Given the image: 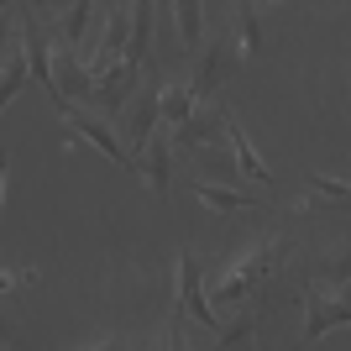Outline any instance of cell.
<instances>
[{"label":"cell","mask_w":351,"mask_h":351,"mask_svg":"<svg viewBox=\"0 0 351 351\" xmlns=\"http://www.w3.org/2000/svg\"><path fill=\"white\" fill-rule=\"evenodd\" d=\"M194 194H199L215 215H236V210H263L267 205V194H257V189H226V184H194Z\"/></svg>","instance_id":"cell-13"},{"label":"cell","mask_w":351,"mask_h":351,"mask_svg":"<svg viewBox=\"0 0 351 351\" xmlns=\"http://www.w3.org/2000/svg\"><path fill=\"white\" fill-rule=\"evenodd\" d=\"M168 16L178 21V43L189 53H199V43H205V5L199 0H178V5H168Z\"/></svg>","instance_id":"cell-17"},{"label":"cell","mask_w":351,"mask_h":351,"mask_svg":"<svg viewBox=\"0 0 351 351\" xmlns=\"http://www.w3.org/2000/svg\"><path fill=\"white\" fill-rule=\"evenodd\" d=\"M95 16V5L89 0H73L69 11H63V27H58V43H69V47H79V37H84V21Z\"/></svg>","instance_id":"cell-21"},{"label":"cell","mask_w":351,"mask_h":351,"mask_svg":"<svg viewBox=\"0 0 351 351\" xmlns=\"http://www.w3.org/2000/svg\"><path fill=\"white\" fill-rule=\"evenodd\" d=\"M63 136H69V142H95L105 158H116L121 168H136L132 147L121 142V126H110V116H95L84 105H69V110H63Z\"/></svg>","instance_id":"cell-3"},{"label":"cell","mask_w":351,"mask_h":351,"mask_svg":"<svg viewBox=\"0 0 351 351\" xmlns=\"http://www.w3.org/2000/svg\"><path fill=\"white\" fill-rule=\"evenodd\" d=\"M158 116H162V89H136V100L121 110V142L147 147L158 136Z\"/></svg>","instance_id":"cell-8"},{"label":"cell","mask_w":351,"mask_h":351,"mask_svg":"<svg viewBox=\"0 0 351 351\" xmlns=\"http://www.w3.org/2000/svg\"><path fill=\"white\" fill-rule=\"evenodd\" d=\"M32 73V58H27V47L11 43V53H5V79H0V95L5 100H16V89H21V79Z\"/></svg>","instance_id":"cell-20"},{"label":"cell","mask_w":351,"mask_h":351,"mask_svg":"<svg viewBox=\"0 0 351 351\" xmlns=\"http://www.w3.org/2000/svg\"><path fill=\"white\" fill-rule=\"evenodd\" d=\"M173 304H178V315H184V320L215 330V341H220L226 320L210 309V293H205V283H199V257H194V252H178V299H173Z\"/></svg>","instance_id":"cell-4"},{"label":"cell","mask_w":351,"mask_h":351,"mask_svg":"<svg viewBox=\"0 0 351 351\" xmlns=\"http://www.w3.org/2000/svg\"><path fill=\"white\" fill-rule=\"evenodd\" d=\"M136 84H142V69L121 63V69H110L105 79H95V105H100L105 116H121V110L136 100Z\"/></svg>","instance_id":"cell-9"},{"label":"cell","mask_w":351,"mask_h":351,"mask_svg":"<svg viewBox=\"0 0 351 351\" xmlns=\"http://www.w3.org/2000/svg\"><path fill=\"white\" fill-rule=\"evenodd\" d=\"M168 142H173V152L220 147V142H226V110H220V105H199L184 126H173V132H168Z\"/></svg>","instance_id":"cell-6"},{"label":"cell","mask_w":351,"mask_h":351,"mask_svg":"<svg viewBox=\"0 0 351 351\" xmlns=\"http://www.w3.org/2000/svg\"><path fill=\"white\" fill-rule=\"evenodd\" d=\"M32 278H37V273H32V267H21V273H16V267H11V273H5V293H16V289H27Z\"/></svg>","instance_id":"cell-22"},{"label":"cell","mask_w":351,"mask_h":351,"mask_svg":"<svg viewBox=\"0 0 351 351\" xmlns=\"http://www.w3.org/2000/svg\"><path fill=\"white\" fill-rule=\"evenodd\" d=\"M152 21H158V5L152 0H136L132 5V47H126V63L147 69V53H152Z\"/></svg>","instance_id":"cell-16"},{"label":"cell","mask_w":351,"mask_h":351,"mask_svg":"<svg viewBox=\"0 0 351 351\" xmlns=\"http://www.w3.org/2000/svg\"><path fill=\"white\" fill-rule=\"evenodd\" d=\"M220 147H226V142H220ZM220 147H199V152H194L199 168H205L199 184H226V189H231L236 178H241V168H236V158H231V152H220Z\"/></svg>","instance_id":"cell-18"},{"label":"cell","mask_w":351,"mask_h":351,"mask_svg":"<svg viewBox=\"0 0 351 351\" xmlns=\"http://www.w3.org/2000/svg\"><path fill=\"white\" fill-rule=\"evenodd\" d=\"M194 351H215V346H194Z\"/></svg>","instance_id":"cell-24"},{"label":"cell","mask_w":351,"mask_h":351,"mask_svg":"<svg viewBox=\"0 0 351 351\" xmlns=\"http://www.w3.org/2000/svg\"><path fill=\"white\" fill-rule=\"evenodd\" d=\"M226 142H231V158H236V168H241V178H247V184H257V189H267V184H273V168L252 152L247 132H241V121H236L231 110H226Z\"/></svg>","instance_id":"cell-10"},{"label":"cell","mask_w":351,"mask_h":351,"mask_svg":"<svg viewBox=\"0 0 351 351\" xmlns=\"http://www.w3.org/2000/svg\"><path fill=\"white\" fill-rule=\"evenodd\" d=\"M309 283H315V289H351V247L320 252L315 267H309Z\"/></svg>","instance_id":"cell-15"},{"label":"cell","mask_w":351,"mask_h":351,"mask_svg":"<svg viewBox=\"0 0 351 351\" xmlns=\"http://www.w3.org/2000/svg\"><path fill=\"white\" fill-rule=\"evenodd\" d=\"M299 210H330V215L351 220V184H341L330 173H309V194L299 199Z\"/></svg>","instance_id":"cell-11"},{"label":"cell","mask_w":351,"mask_h":351,"mask_svg":"<svg viewBox=\"0 0 351 351\" xmlns=\"http://www.w3.org/2000/svg\"><path fill=\"white\" fill-rule=\"evenodd\" d=\"M136 173L158 194H168V184H173V142H168V136H152V142L142 147V158H136Z\"/></svg>","instance_id":"cell-12"},{"label":"cell","mask_w":351,"mask_h":351,"mask_svg":"<svg viewBox=\"0 0 351 351\" xmlns=\"http://www.w3.org/2000/svg\"><path fill=\"white\" fill-rule=\"evenodd\" d=\"M53 79H58V95H63L69 105L95 100V73H89L84 53H79V47H69V43H58V37H53Z\"/></svg>","instance_id":"cell-5"},{"label":"cell","mask_w":351,"mask_h":351,"mask_svg":"<svg viewBox=\"0 0 351 351\" xmlns=\"http://www.w3.org/2000/svg\"><path fill=\"white\" fill-rule=\"evenodd\" d=\"M241 63V53H236V37L226 32V37H215V43L199 53V69H194V95H199V105H210V95L220 89V79Z\"/></svg>","instance_id":"cell-7"},{"label":"cell","mask_w":351,"mask_h":351,"mask_svg":"<svg viewBox=\"0 0 351 351\" xmlns=\"http://www.w3.org/2000/svg\"><path fill=\"white\" fill-rule=\"evenodd\" d=\"M231 37H236V53H241V63H252V58H263V11L257 5H231Z\"/></svg>","instance_id":"cell-14"},{"label":"cell","mask_w":351,"mask_h":351,"mask_svg":"<svg viewBox=\"0 0 351 351\" xmlns=\"http://www.w3.org/2000/svg\"><path fill=\"white\" fill-rule=\"evenodd\" d=\"M84 351H132L121 336H110V341H95V346H84Z\"/></svg>","instance_id":"cell-23"},{"label":"cell","mask_w":351,"mask_h":351,"mask_svg":"<svg viewBox=\"0 0 351 351\" xmlns=\"http://www.w3.org/2000/svg\"><path fill=\"white\" fill-rule=\"evenodd\" d=\"M283 257H289V241H257V247L236 267H226V278L210 289V309H215V315L220 309H252V293L278 278Z\"/></svg>","instance_id":"cell-1"},{"label":"cell","mask_w":351,"mask_h":351,"mask_svg":"<svg viewBox=\"0 0 351 351\" xmlns=\"http://www.w3.org/2000/svg\"><path fill=\"white\" fill-rule=\"evenodd\" d=\"M194 110H199V95H194V84H162V121L184 126Z\"/></svg>","instance_id":"cell-19"},{"label":"cell","mask_w":351,"mask_h":351,"mask_svg":"<svg viewBox=\"0 0 351 351\" xmlns=\"http://www.w3.org/2000/svg\"><path fill=\"white\" fill-rule=\"evenodd\" d=\"M336 325H351V289H304V330L293 341L289 351H304L309 341H320L325 330H336Z\"/></svg>","instance_id":"cell-2"}]
</instances>
